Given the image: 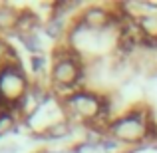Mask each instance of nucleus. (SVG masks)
I'll list each match as a JSON object with an SVG mask.
<instances>
[{
	"mask_svg": "<svg viewBox=\"0 0 157 153\" xmlns=\"http://www.w3.org/2000/svg\"><path fill=\"white\" fill-rule=\"evenodd\" d=\"M32 153H50L46 149V147H40V149H36V151H32Z\"/></svg>",
	"mask_w": 157,
	"mask_h": 153,
	"instance_id": "9",
	"label": "nucleus"
},
{
	"mask_svg": "<svg viewBox=\"0 0 157 153\" xmlns=\"http://www.w3.org/2000/svg\"><path fill=\"white\" fill-rule=\"evenodd\" d=\"M62 109L64 115L74 123V125L82 127H101L107 129L111 121L109 115V98L104 94L96 92V90H78V92L70 94V96L62 98Z\"/></svg>",
	"mask_w": 157,
	"mask_h": 153,
	"instance_id": "3",
	"label": "nucleus"
},
{
	"mask_svg": "<svg viewBox=\"0 0 157 153\" xmlns=\"http://www.w3.org/2000/svg\"><path fill=\"white\" fill-rule=\"evenodd\" d=\"M18 115L14 111H0V137H6L18 127Z\"/></svg>",
	"mask_w": 157,
	"mask_h": 153,
	"instance_id": "8",
	"label": "nucleus"
},
{
	"mask_svg": "<svg viewBox=\"0 0 157 153\" xmlns=\"http://www.w3.org/2000/svg\"><path fill=\"white\" fill-rule=\"evenodd\" d=\"M32 82L20 64L0 68V111H14L26 100Z\"/></svg>",
	"mask_w": 157,
	"mask_h": 153,
	"instance_id": "4",
	"label": "nucleus"
},
{
	"mask_svg": "<svg viewBox=\"0 0 157 153\" xmlns=\"http://www.w3.org/2000/svg\"><path fill=\"white\" fill-rule=\"evenodd\" d=\"M86 68L88 62L80 56L68 42L58 44L52 52L48 88L58 100L86 88Z\"/></svg>",
	"mask_w": 157,
	"mask_h": 153,
	"instance_id": "1",
	"label": "nucleus"
},
{
	"mask_svg": "<svg viewBox=\"0 0 157 153\" xmlns=\"http://www.w3.org/2000/svg\"><path fill=\"white\" fill-rule=\"evenodd\" d=\"M117 153H133V149H119Z\"/></svg>",
	"mask_w": 157,
	"mask_h": 153,
	"instance_id": "10",
	"label": "nucleus"
},
{
	"mask_svg": "<svg viewBox=\"0 0 157 153\" xmlns=\"http://www.w3.org/2000/svg\"><path fill=\"white\" fill-rule=\"evenodd\" d=\"M72 133H74V123L70 121L68 117H64V119H60V121H56L54 125H50L40 137L48 139V141H62V139L70 137Z\"/></svg>",
	"mask_w": 157,
	"mask_h": 153,
	"instance_id": "6",
	"label": "nucleus"
},
{
	"mask_svg": "<svg viewBox=\"0 0 157 153\" xmlns=\"http://www.w3.org/2000/svg\"><path fill=\"white\" fill-rule=\"evenodd\" d=\"M155 133L157 123L153 113L143 103H137L131 109L113 117L105 129V135L115 145H121V149H137L153 139Z\"/></svg>",
	"mask_w": 157,
	"mask_h": 153,
	"instance_id": "2",
	"label": "nucleus"
},
{
	"mask_svg": "<svg viewBox=\"0 0 157 153\" xmlns=\"http://www.w3.org/2000/svg\"><path fill=\"white\" fill-rule=\"evenodd\" d=\"M20 20V10L10 4H0V32H16Z\"/></svg>",
	"mask_w": 157,
	"mask_h": 153,
	"instance_id": "7",
	"label": "nucleus"
},
{
	"mask_svg": "<svg viewBox=\"0 0 157 153\" xmlns=\"http://www.w3.org/2000/svg\"><path fill=\"white\" fill-rule=\"evenodd\" d=\"M121 22L117 6H104V4H90L84 6L76 16V24L90 32H105L115 28Z\"/></svg>",
	"mask_w": 157,
	"mask_h": 153,
	"instance_id": "5",
	"label": "nucleus"
}]
</instances>
